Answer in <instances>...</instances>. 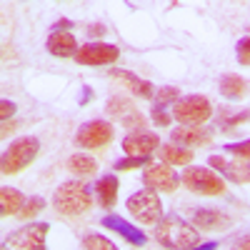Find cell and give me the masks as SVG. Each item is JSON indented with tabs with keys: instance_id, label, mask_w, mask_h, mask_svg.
Instances as JSON below:
<instances>
[{
	"instance_id": "6da1fadb",
	"label": "cell",
	"mask_w": 250,
	"mask_h": 250,
	"mask_svg": "<svg viewBox=\"0 0 250 250\" xmlns=\"http://www.w3.org/2000/svg\"><path fill=\"white\" fill-rule=\"evenodd\" d=\"M155 240L168 250H190L198 245L200 235L195 225L183 220L180 215H163L155 225Z\"/></svg>"
},
{
	"instance_id": "7a4b0ae2",
	"label": "cell",
	"mask_w": 250,
	"mask_h": 250,
	"mask_svg": "<svg viewBox=\"0 0 250 250\" xmlns=\"http://www.w3.org/2000/svg\"><path fill=\"white\" fill-rule=\"evenodd\" d=\"M90 205H93L90 188L80 180L62 183L53 193V208L60 215H83V213L90 210Z\"/></svg>"
},
{
	"instance_id": "3957f363",
	"label": "cell",
	"mask_w": 250,
	"mask_h": 250,
	"mask_svg": "<svg viewBox=\"0 0 250 250\" xmlns=\"http://www.w3.org/2000/svg\"><path fill=\"white\" fill-rule=\"evenodd\" d=\"M38 153H40L38 138L23 135V138L13 140L8 148H5L3 158H0V173H3V175H15L20 170H25L28 165L38 158Z\"/></svg>"
},
{
	"instance_id": "277c9868",
	"label": "cell",
	"mask_w": 250,
	"mask_h": 250,
	"mask_svg": "<svg viewBox=\"0 0 250 250\" xmlns=\"http://www.w3.org/2000/svg\"><path fill=\"white\" fill-rule=\"evenodd\" d=\"M125 208L130 210V215L140 223V225H158L163 218V203L158 198L155 190H138L128 198Z\"/></svg>"
},
{
	"instance_id": "5b68a950",
	"label": "cell",
	"mask_w": 250,
	"mask_h": 250,
	"mask_svg": "<svg viewBox=\"0 0 250 250\" xmlns=\"http://www.w3.org/2000/svg\"><path fill=\"white\" fill-rule=\"evenodd\" d=\"M183 185L188 190H193L195 195H223L225 193V183L218 178L213 170L200 168V165H188L183 170Z\"/></svg>"
},
{
	"instance_id": "8992f818",
	"label": "cell",
	"mask_w": 250,
	"mask_h": 250,
	"mask_svg": "<svg viewBox=\"0 0 250 250\" xmlns=\"http://www.w3.org/2000/svg\"><path fill=\"white\" fill-rule=\"evenodd\" d=\"M50 230L48 223H30L18 228L3 240V250H45V235Z\"/></svg>"
},
{
	"instance_id": "52a82bcc",
	"label": "cell",
	"mask_w": 250,
	"mask_h": 250,
	"mask_svg": "<svg viewBox=\"0 0 250 250\" xmlns=\"http://www.w3.org/2000/svg\"><path fill=\"white\" fill-rule=\"evenodd\" d=\"M213 115V105L205 95H188L173 105V118L183 125H200Z\"/></svg>"
},
{
	"instance_id": "ba28073f",
	"label": "cell",
	"mask_w": 250,
	"mask_h": 250,
	"mask_svg": "<svg viewBox=\"0 0 250 250\" xmlns=\"http://www.w3.org/2000/svg\"><path fill=\"white\" fill-rule=\"evenodd\" d=\"M115 130L113 125L105 120H90L85 125H80V130L75 133V145L78 148H85V150H95V148H105L110 145Z\"/></svg>"
},
{
	"instance_id": "9c48e42d",
	"label": "cell",
	"mask_w": 250,
	"mask_h": 250,
	"mask_svg": "<svg viewBox=\"0 0 250 250\" xmlns=\"http://www.w3.org/2000/svg\"><path fill=\"white\" fill-rule=\"evenodd\" d=\"M108 115L113 120H118L123 128H128V130H143L145 128V115L133 105V103L128 98H110L108 100Z\"/></svg>"
},
{
	"instance_id": "30bf717a",
	"label": "cell",
	"mask_w": 250,
	"mask_h": 250,
	"mask_svg": "<svg viewBox=\"0 0 250 250\" xmlns=\"http://www.w3.org/2000/svg\"><path fill=\"white\" fill-rule=\"evenodd\" d=\"M143 183L148 185L150 190L173 193V190H178L180 178L175 175V170H170V165H165V163H150V165H145V170H143Z\"/></svg>"
},
{
	"instance_id": "8fae6325",
	"label": "cell",
	"mask_w": 250,
	"mask_h": 250,
	"mask_svg": "<svg viewBox=\"0 0 250 250\" xmlns=\"http://www.w3.org/2000/svg\"><path fill=\"white\" fill-rule=\"evenodd\" d=\"M118 58H120V50L115 45H108V43H88L75 55V60L80 65H110Z\"/></svg>"
},
{
	"instance_id": "7c38bea8",
	"label": "cell",
	"mask_w": 250,
	"mask_h": 250,
	"mask_svg": "<svg viewBox=\"0 0 250 250\" xmlns=\"http://www.w3.org/2000/svg\"><path fill=\"white\" fill-rule=\"evenodd\" d=\"M158 145H160V138L148 130H138L123 138V150L130 158H150L158 150Z\"/></svg>"
},
{
	"instance_id": "4fadbf2b",
	"label": "cell",
	"mask_w": 250,
	"mask_h": 250,
	"mask_svg": "<svg viewBox=\"0 0 250 250\" xmlns=\"http://www.w3.org/2000/svg\"><path fill=\"white\" fill-rule=\"evenodd\" d=\"M210 168L220 170L230 183H250V160H228L223 155L210 158Z\"/></svg>"
},
{
	"instance_id": "5bb4252c",
	"label": "cell",
	"mask_w": 250,
	"mask_h": 250,
	"mask_svg": "<svg viewBox=\"0 0 250 250\" xmlns=\"http://www.w3.org/2000/svg\"><path fill=\"white\" fill-rule=\"evenodd\" d=\"M173 143L180 145V148H200V145H210L213 135L210 130H205V128H198V125H180V128L173 130Z\"/></svg>"
},
{
	"instance_id": "9a60e30c",
	"label": "cell",
	"mask_w": 250,
	"mask_h": 250,
	"mask_svg": "<svg viewBox=\"0 0 250 250\" xmlns=\"http://www.w3.org/2000/svg\"><path fill=\"white\" fill-rule=\"evenodd\" d=\"M100 223H103V228H108V230H115L120 238H125V240H128L130 245H135V248H143V245H145V240H148L143 230H138L135 225H130L125 218H120V215H115V213L105 215Z\"/></svg>"
},
{
	"instance_id": "2e32d148",
	"label": "cell",
	"mask_w": 250,
	"mask_h": 250,
	"mask_svg": "<svg viewBox=\"0 0 250 250\" xmlns=\"http://www.w3.org/2000/svg\"><path fill=\"white\" fill-rule=\"evenodd\" d=\"M48 53L50 55H55V58H75L78 55V40H75V35L70 33V30H53L50 33V38H48Z\"/></svg>"
},
{
	"instance_id": "e0dca14e",
	"label": "cell",
	"mask_w": 250,
	"mask_h": 250,
	"mask_svg": "<svg viewBox=\"0 0 250 250\" xmlns=\"http://www.w3.org/2000/svg\"><path fill=\"white\" fill-rule=\"evenodd\" d=\"M193 225L200 230H223V228L230 225V218L220 210H210V208H195Z\"/></svg>"
},
{
	"instance_id": "ac0fdd59",
	"label": "cell",
	"mask_w": 250,
	"mask_h": 250,
	"mask_svg": "<svg viewBox=\"0 0 250 250\" xmlns=\"http://www.w3.org/2000/svg\"><path fill=\"white\" fill-rule=\"evenodd\" d=\"M118 188H120V183H118V178L115 175H103V178H98V183H95V195H98V203L105 208V210H113L115 208V203H118Z\"/></svg>"
},
{
	"instance_id": "d6986e66",
	"label": "cell",
	"mask_w": 250,
	"mask_h": 250,
	"mask_svg": "<svg viewBox=\"0 0 250 250\" xmlns=\"http://www.w3.org/2000/svg\"><path fill=\"white\" fill-rule=\"evenodd\" d=\"M110 78H115V80H120L128 90H133L135 95H140V98H155V88L150 85L148 80H143V78H138V75H133V73H128V70H110Z\"/></svg>"
},
{
	"instance_id": "ffe728a7",
	"label": "cell",
	"mask_w": 250,
	"mask_h": 250,
	"mask_svg": "<svg viewBox=\"0 0 250 250\" xmlns=\"http://www.w3.org/2000/svg\"><path fill=\"white\" fill-rule=\"evenodd\" d=\"M218 90L228 100H240L248 93V80L243 75H238V73H225L220 78V83H218Z\"/></svg>"
},
{
	"instance_id": "44dd1931",
	"label": "cell",
	"mask_w": 250,
	"mask_h": 250,
	"mask_svg": "<svg viewBox=\"0 0 250 250\" xmlns=\"http://www.w3.org/2000/svg\"><path fill=\"white\" fill-rule=\"evenodd\" d=\"M23 205H25V198L20 190H15V188H0V213L5 218L18 215L23 210Z\"/></svg>"
},
{
	"instance_id": "7402d4cb",
	"label": "cell",
	"mask_w": 250,
	"mask_h": 250,
	"mask_svg": "<svg viewBox=\"0 0 250 250\" xmlns=\"http://www.w3.org/2000/svg\"><path fill=\"white\" fill-rule=\"evenodd\" d=\"M160 158L165 165H188L193 160V150H188V148H180V145H163L160 148Z\"/></svg>"
},
{
	"instance_id": "603a6c76",
	"label": "cell",
	"mask_w": 250,
	"mask_h": 250,
	"mask_svg": "<svg viewBox=\"0 0 250 250\" xmlns=\"http://www.w3.org/2000/svg\"><path fill=\"white\" fill-rule=\"evenodd\" d=\"M218 123H220V128H225V130H235L238 125L250 123V110H243V108H238V110H228V108H223Z\"/></svg>"
},
{
	"instance_id": "cb8c5ba5",
	"label": "cell",
	"mask_w": 250,
	"mask_h": 250,
	"mask_svg": "<svg viewBox=\"0 0 250 250\" xmlns=\"http://www.w3.org/2000/svg\"><path fill=\"white\" fill-rule=\"evenodd\" d=\"M68 168H70V173H75V175H93V173L98 170V163H95L90 155L75 153V155H70V160H68Z\"/></svg>"
},
{
	"instance_id": "d4e9b609",
	"label": "cell",
	"mask_w": 250,
	"mask_h": 250,
	"mask_svg": "<svg viewBox=\"0 0 250 250\" xmlns=\"http://www.w3.org/2000/svg\"><path fill=\"white\" fill-rule=\"evenodd\" d=\"M80 250H118V245L110 243L105 235H100V233H90V235L83 238Z\"/></svg>"
},
{
	"instance_id": "484cf974",
	"label": "cell",
	"mask_w": 250,
	"mask_h": 250,
	"mask_svg": "<svg viewBox=\"0 0 250 250\" xmlns=\"http://www.w3.org/2000/svg\"><path fill=\"white\" fill-rule=\"evenodd\" d=\"M180 93H178V88H160V90H155V108H163L165 110V105H170V103H178L180 98H178Z\"/></svg>"
},
{
	"instance_id": "4316f807",
	"label": "cell",
	"mask_w": 250,
	"mask_h": 250,
	"mask_svg": "<svg viewBox=\"0 0 250 250\" xmlns=\"http://www.w3.org/2000/svg\"><path fill=\"white\" fill-rule=\"evenodd\" d=\"M45 208V200L43 198H38V195H33L30 200H25V205H23V210L18 213V218H23V220H30L33 215H38L40 210Z\"/></svg>"
},
{
	"instance_id": "83f0119b",
	"label": "cell",
	"mask_w": 250,
	"mask_h": 250,
	"mask_svg": "<svg viewBox=\"0 0 250 250\" xmlns=\"http://www.w3.org/2000/svg\"><path fill=\"white\" fill-rule=\"evenodd\" d=\"M145 165H150V158H130V155H125L123 160L115 163V170H135V168H145Z\"/></svg>"
},
{
	"instance_id": "f1b7e54d",
	"label": "cell",
	"mask_w": 250,
	"mask_h": 250,
	"mask_svg": "<svg viewBox=\"0 0 250 250\" xmlns=\"http://www.w3.org/2000/svg\"><path fill=\"white\" fill-rule=\"evenodd\" d=\"M235 58L240 65H250V35L240 38L238 45H235Z\"/></svg>"
},
{
	"instance_id": "f546056e",
	"label": "cell",
	"mask_w": 250,
	"mask_h": 250,
	"mask_svg": "<svg viewBox=\"0 0 250 250\" xmlns=\"http://www.w3.org/2000/svg\"><path fill=\"white\" fill-rule=\"evenodd\" d=\"M230 155L240 158V160H250V140H240V143H230L225 148Z\"/></svg>"
},
{
	"instance_id": "4dcf8cb0",
	"label": "cell",
	"mask_w": 250,
	"mask_h": 250,
	"mask_svg": "<svg viewBox=\"0 0 250 250\" xmlns=\"http://www.w3.org/2000/svg\"><path fill=\"white\" fill-rule=\"evenodd\" d=\"M153 123L158 125V128H168V125H170V115L168 113H165L163 108H153Z\"/></svg>"
},
{
	"instance_id": "1f68e13d",
	"label": "cell",
	"mask_w": 250,
	"mask_h": 250,
	"mask_svg": "<svg viewBox=\"0 0 250 250\" xmlns=\"http://www.w3.org/2000/svg\"><path fill=\"white\" fill-rule=\"evenodd\" d=\"M13 115H15V103L3 100V103H0V118H3V120L8 123V118H13Z\"/></svg>"
},
{
	"instance_id": "d6a6232c",
	"label": "cell",
	"mask_w": 250,
	"mask_h": 250,
	"mask_svg": "<svg viewBox=\"0 0 250 250\" xmlns=\"http://www.w3.org/2000/svg\"><path fill=\"white\" fill-rule=\"evenodd\" d=\"M233 250H250V235H245V238H240V240H235V245H233Z\"/></svg>"
},
{
	"instance_id": "836d02e7",
	"label": "cell",
	"mask_w": 250,
	"mask_h": 250,
	"mask_svg": "<svg viewBox=\"0 0 250 250\" xmlns=\"http://www.w3.org/2000/svg\"><path fill=\"white\" fill-rule=\"evenodd\" d=\"M103 33H105V25H100V23H95V25L88 28V35H93V38H100Z\"/></svg>"
},
{
	"instance_id": "e575fe53",
	"label": "cell",
	"mask_w": 250,
	"mask_h": 250,
	"mask_svg": "<svg viewBox=\"0 0 250 250\" xmlns=\"http://www.w3.org/2000/svg\"><path fill=\"white\" fill-rule=\"evenodd\" d=\"M215 248H218V243H205V245H195L190 250H215Z\"/></svg>"
},
{
	"instance_id": "d590c367",
	"label": "cell",
	"mask_w": 250,
	"mask_h": 250,
	"mask_svg": "<svg viewBox=\"0 0 250 250\" xmlns=\"http://www.w3.org/2000/svg\"><path fill=\"white\" fill-rule=\"evenodd\" d=\"M88 100H93V90H90V88H83V98H80V103H88Z\"/></svg>"
},
{
	"instance_id": "8d00e7d4",
	"label": "cell",
	"mask_w": 250,
	"mask_h": 250,
	"mask_svg": "<svg viewBox=\"0 0 250 250\" xmlns=\"http://www.w3.org/2000/svg\"><path fill=\"white\" fill-rule=\"evenodd\" d=\"M62 28H70V20H58V25H55V30H62Z\"/></svg>"
}]
</instances>
